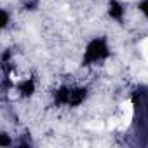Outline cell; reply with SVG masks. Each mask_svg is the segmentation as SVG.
Listing matches in <instances>:
<instances>
[{"label": "cell", "mask_w": 148, "mask_h": 148, "mask_svg": "<svg viewBox=\"0 0 148 148\" xmlns=\"http://www.w3.org/2000/svg\"><path fill=\"white\" fill-rule=\"evenodd\" d=\"M112 54L110 42L105 35H96L89 38L84 45L82 58H80V66L82 68H94L101 63H105Z\"/></svg>", "instance_id": "1"}, {"label": "cell", "mask_w": 148, "mask_h": 148, "mask_svg": "<svg viewBox=\"0 0 148 148\" xmlns=\"http://www.w3.org/2000/svg\"><path fill=\"white\" fill-rule=\"evenodd\" d=\"M37 89H38V84H37V80H35L33 77H25V79H21L19 82L12 84V91H14L21 99H30V98H33L35 92H37Z\"/></svg>", "instance_id": "2"}, {"label": "cell", "mask_w": 148, "mask_h": 148, "mask_svg": "<svg viewBox=\"0 0 148 148\" xmlns=\"http://www.w3.org/2000/svg\"><path fill=\"white\" fill-rule=\"evenodd\" d=\"M125 5L122 4V0H108V4H106V16L115 21V23H122L125 19Z\"/></svg>", "instance_id": "3"}, {"label": "cell", "mask_w": 148, "mask_h": 148, "mask_svg": "<svg viewBox=\"0 0 148 148\" xmlns=\"http://www.w3.org/2000/svg\"><path fill=\"white\" fill-rule=\"evenodd\" d=\"M138 12L148 21V0H139L138 2Z\"/></svg>", "instance_id": "4"}]
</instances>
